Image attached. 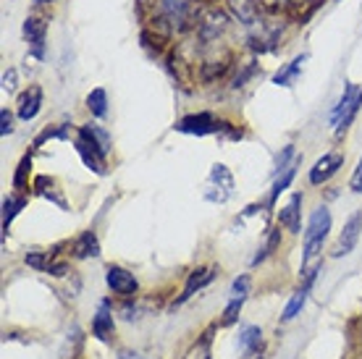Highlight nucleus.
Segmentation results:
<instances>
[{
  "label": "nucleus",
  "mask_w": 362,
  "mask_h": 359,
  "mask_svg": "<svg viewBox=\"0 0 362 359\" xmlns=\"http://www.w3.org/2000/svg\"><path fill=\"white\" fill-rule=\"evenodd\" d=\"M331 231V213L326 207H317L310 216L308 231H305V254H302V276L305 281H315V273L320 270V249Z\"/></svg>",
  "instance_id": "obj_1"
},
{
  "label": "nucleus",
  "mask_w": 362,
  "mask_h": 359,
  "mask_svg": "<svg viewBox=\"0 0 362 359\" xmlns=\"http://www.w3.org/2000/svg\"><path fill=\"white\" fill-rule=\"evenodd\" d=\"M199 6L197 0H158V16L155 24L165 27V32H187L197 24Z\"/></svg>",
  "instance_id": "obj_2"
},
{
  "label": "nucleus",
  "mask_w": 362,
  "mask_h": 359,
  "mask_svg": "<svg viewBox=\"0 0 362 359\" xmlns=\"http://www.w3.org/2000/svg\"><path fill=\"white\" fill-rule=\"evenodd\" d=\"M360 105H362V90L357 87V84H346L344 95L339 98L334 113H331V124H334L336 134H341V131H346V129H349V124L354 121V116H357Z\"/></svg>",
  "instance_id": "obj_3"
},
{
  "label": "nucleus",
  "mask_w": 362,
  "mask_h": 359,
  "mask_svg": "<svg viewBox=\"0 0 362 359\" xmlns=\"http://www.w3.org/2000/svg\"><path fill=\"white\" fill-rule=\"evenodd\" d=\"M226 27H228V18L223 11L205 8V11H199L194 32H197V40L202 45H210V42H218V37L226 32Z\"/></svg>",
  "instance_id": "obj_4"
},
{
  "label": "nucleus",
  "mask_w": 362,
  "mask_h": 359,
  "mask_svg": "<svg viewBox=\"0 0 362 359\" xmlns=\"http://www.w3.org/2000/svg\"><path fill=\"white\" fill-rule=\"evenodd\" d=\"M231 192H234V176H231V171H228L226 165H213L208 187H205V199L223 205L231 197Z\"/></svg>",
  "instance_id": "obj_5"
},
{
  "label": "nucleus",
  "mask_w": 362,
  "mask_h": 359,
  "mask_svg": "<svg viewBox=\"0 0 362 359\" xmlns=\"http://www.w3.org/2000/svg\"><path fill=\"white\" fill-rule=\"evenodd\" d=\"M228 13L247 29L260 27L265 18H263V3L260 0H226Z\"/></svg>",
  "instance_id": "obj_6"
},
{
  "label": "nucleus",
  "mask_w": 362,
  "mask_h": 359,
  "mask_svg": "<svg viewBox=\"0 0 362 359\" xmlns=\"http://www.w3.org/2000/svg\"><path fill=\"white\" fill-rule=\"evenodd\" d=\"M176 131L181 134H197V136H208L221 131V121H218L213 113H192V116H184L176 124Z\"/></svg>",
  "instance_id": "obj_7"
},
{
  "label": "nucleus",
  "mask_w": 362,
  "mask_h": 359,
  "mask_svg": "<svg viewBox=\"0 0 362 359\" xmlns=\"http://www.w3.org/2000/svg\"><path fill=\"white\" fill-rule=\"evenodd\" d=\"M45 37H47V21L40 16H29L24 21V40L32 47V55L35 58H42L45 55Z\"/></svg>",
  "instance_id": "obj_8"
},
{
  "label": "nucleus",
  "mask_w": 362,
  "mask_h": 359,
  "mask_svg": "<svg viewBox=\"0 0 362 359\" xmlns=\"http://www.w3.org/2000/svg\"><path fill=\"white\" fill-rule=\"evenodd\" d=\"M105 281H108V286L113 294H118V297H134L136 288H139V283H136V278L129 273V270L124 268H116V265H110L108 273H105Z\"/></svg>",
  "instance_id": "obj_9"
},
{
  "label": "nucleus",
  "mask_w": 362,
  "mask_h": 359,
  "mask_svg": "<svg viewBox=\"0 0 362 359\" xmlns=\"http://www.w3.org/2000/svg\"><path fill=\"white\" fill-rule=\"evenodd\" d=\"M341 165H344V155L341 153H326L320 160L315 163V165H313V168H310V184H315V187L317 184H326V181L331 179L339 168H341Z\"/></svg>",
  "instance_id": "obj_10"
},
{
  "label": "nucleus",
  "mask_w": 362,
  "mask_h": 359,
  "mask_svg": "<svg viewBox=\"0 0 362 359\" xmlns=\"http://www.w3.org/2000/svg\"><path fill=\"white\" fill-rule=\"evenodd\" d=\"M360 234H362V213H354V216L344 223V231H341V236H339V244H336V249H334L336 257L349 254V252L357 247V242H360Z\"/></svg>",
  "instance_id": "obj_11"
},
{
  "label": "nucleus",
  "mask_w": 362,
  "mask_h": 359,
  "mask_svg": "<svg viewBox=\"0 0 362 359\" xmlns=\"http://www.w3.org/2000/svg\"><path fill=\"white\" fill-rule=\"evenodd\" d=\"M42 108V90L40 87H29L18 95V102H16V113L21 121H32V118L40 113Z\"/></svg>",
  "instance_id": "obj_12"
},
{
  "label": "nucleus",
  "mask_w": 362,
  "mask_h": 359,
  "mask_svg": "<svg viewBox=\"0 0 362 359\" xmlns=\"http://www.w3.org/2000/svg\"><path fill=\"white\" fill-rule=\"evenodd\" d=\"M302 194H294V197L286 202V205L281 207L279 213V223L289 231V234H299L302 231V220H299V216H302Z\"/></svg>",
  "instance_id": "obj_13"
},
{
  "label": "nucleus",
  "mask_w": 362,
  "mask_h": 359,
  "mask_svg": "<svg viewBox=\"0 0 362 359\" xmlns=\"http://www.w3.org/2000/svg\"><path fill=\"white\" fill-rule=\"evenodd\" d=\"M79 139H82V142H87L90 147H95V150H100L103 155L110 153V134L103 129V126L84 124L82 129H79Z\"/></svg>",
  "instance_id": "obj_14"
},
{
  "label": "nucleus",
  "mask_w": 362,
  "mask_h": 359,
  "mask_svg": "<svg viewBox=\"0 0 362 359\" xmlns=\"http://www.w3.org/2000/svg\"><path fill=\"white\" fill-rule=\"evenodd\" d=\"M92 333L98 336L100 341H110V336H113V312H110L108 302H100L95 320H92Z\"/></svg>",
  "instance_id": "obj_15"
},
{
  "label": "nucleus",
  "mask_w": 362,
  "mask_h": 359,
  "mask_svg": "<svg viewBox=\"0 0 362 359\" xmlns=\"http://www.w3.org/2000/svg\"><path fill=\"white\" fill-rule=\"evenodd\" d=\"M76 153L82 155V160H84V165L90 168V171H95V173H105V155L100 153V150H95V147H90L87 142H82L79 136H76Z\"/></svg>",
  "instance_id": "obj_16"
},
{
  "label": "nucleus",
  "mask_w": 362,
  "mask_h": 359,
  "mask_svg": "<svg viewBox=\"0 0 362 359\" xmlns=\"http://www.w3.org/2000/svg\"><path fill=\"white\" fill-rule=\"evenodd\" d=\"M305 61H308V53H302V55H297L294 61H289L284 69H279V71H276V76H273V84H279V87H291V84L297 81V76H299V71H302Z\"/></svg>",
  "instance_id": "obj_17"
},
{
  "label": "nucleus",
  "mask_w": 362,
  "mask_h": 359,
  "mask_svg": "<svg viewBox=\"0 0 362 359\" xmlns=\"http://www.w3.org/2000/svg\"><path fill=\"white\" fill-rule=\"evenodd\" d=\"M216 278V270L213 268H197L189 273V281H187V286H184V294H181L179 302H184V299H189L194 291H199V288H205L210 283V281Z\"/></svg>",
  "instance_id": "obj_18"
},
{
  "label": "nucleus",
  "mask_w": 362,
  "mask_h": 359,
  "mask_svg": "<svg viewBox=\"0 0 362 359\" xmlns=\"http://www.w3.org/2000/svg\"><path fill=\"white\" fill-rule=\"evenodd\" d=\"M98 254H100V242L92 231H84V234L74 242V257L87 260V257H98Z\"/></svg>",
  "instance_id": "obj_19"
},
{
  "label": "nucleus",
  "mask_w": 362,
  "mask_h": 359,
  "mask_svg": "<svg viewBox=\"0 0 362 359\" xmlns=\"http://www.w3.org/2000/svg\"><path fill=\"white\" fill-rule=\"evenodd\" d=\"M310 286H313V281H305V286L299 288L297 294L289 299V305H286V310H284V314H281V320L284 323H289V320H294L302 310H305V305H308V294H310Z\"/></svg>",
  "instance_id": "obj_20"
},
{
  "label": "nucleus",
  "mask_w": 362,
  "mask_h": 359,
  "mask_svg": "<svg viewBox=\"0 0 362 359\" xmlns=\"http://www.w3.org/2000/svg\"><path fill=\"white\" fill-rule=\"evenodd\" d=\"M87 110H90L95 118H105L108 116V92L105 90H92L87 95Z\"/></svg>",
  "instance_id": "obj_21"
},
{
  "label": "nucleus",
  "mask_w": 362,
  "mask_h": 359,
  "mask_svg": "<svg viewBox=\"0 0 362 359\" xmlns=\"http://www.w3.org/2000/svg\"><path fill=\"white\" fill-rule=\"evenodd\" d=\"M263 343V333L257 325H247L245 331L239 333V349L242 351H257Z\"/></svg>",
  "instance_id": "obj_22"
},
{
  "label": "nucleus",
  "mask_w": 362,
  "mask_h": 359,
  "mask_svg": "<svg viewBox=\"0 0 362 359\" xmlns=\"http://www.w3.org/2000/svg\"><path fill=\"white\" fill-rule=\"evenodd\" d=\"M24 205H27V199H21V197H8L3 202V234H8L11 220L18 216V210Z\"/></svg>",
  "instance_id": "obj_23"
},
{
  "label": "nucleus",
  "mask_w": 362,
  "mask_h": 359,
  "mask_svg": "<svg viewBox=\"0 0 362 359\" xmlns=\"http://www.w3.org/2000/svg\"><path fill=\"white\" fill-rule=\"evenodd\" d=\"M53 257H55V252H29L27 257H24V262H27L29 268L47 273V268L53 265Z\"/></svg>",
  "instance_id": "obj_24"
},
{
  "label": "nucleus",
  "mask_w": 362,
  "mask_h": 359,
  "mask_svg": "<svg viewBox=\"0 0 362 359\" xmlns=\"http://www.w3.org/2000/svg\"><path fill=\"white\" fill-rule=\"evenodd\" d=\"M297 165H299V160L294 163V165H289V168H286V171L276 179V184H273V192H271V202H276L281 192H286V189H289V184L294 181V176H297Z\"/></svg>",
  "instance_id": "obj_25"
},
{
  "label": "nucleus",
  "mask_w": 362,
  "mask_h": 359,
  "mask_svg": "<svg viewBox=\"0 0 362 359\" xmlns=\"http://www.w3.org/2000/svg\"><path fill=\"white\" fill-rule=\"evenodd\" d=\"M294 163H297V150H294V144H286V147H284V153L276 158V163H273V173L281 176V173L286 171L289 165H294Z\"/></svg>",
  "instance_id": "obj_26"
},
{
  "label": "nucleus",
  "mask_w": 362,
  "mask_h": 359,
  "mask_svg": "<svg viewBox=\"0 0 362 359\" xmlns=\"http://www.w3.org/2000/svg\"><path fill=\"white\" fill-rule=\"evenodd\" d=\"M279 244H281V231H271V234H268V242H265V247H263V249H257V254H255L252 265L263 262L265 257H271L273 252L279 249Z\"/></svg>",
  "instance_id": "obj_27"
},
{
  "label": "nucleus",
  "mask_w": 362,
  "mask_h": 359,
  "mask_svg": "<svg viewBox=\"0 0 362 359\" xmlns=\"http://www.w3.org/2000/svg\"><path fill=\"white\" fill-rule=\"evenodd\" d=\"M184 359H210V333H205V336L184 354Z\"/></svg>",
  "instance_id": "obj_28"
},
{
  "label": "nucleus",
  "mask_w": 362,
  "mask_h": 359,
  "mask_svg": "<svg viewBox=\"0 0 362 359\" xmlns=\"http://www.w3.org/2000/svg\"><path fill=\"white\" fill-rule=\"evenodd\" d=\"M242 302H245L242 297H231V302H228V307H226V312H223V325L234 323L236 314H239V310H242Z\"/></svg>",
  "instance_id": "obj_29"
},
{
  "label": "nucleus",
  "mask_w": 362,
  "mask_h": 359,
  "mask_svg": "<svg viewBox=\"0 0 362 359\" xmlns=\"http://www.w3.org/2000/svg\"><path fill=\"white\" fill-rule=\"evenodd\" d=\"M247 291H250V278L247 276H239V278L234 281V286H231V297H247Z\"/></svg>",
  "instance_id": "obj_30"
},
{
  "label": "nucleus",
  "mask_w": 362,
  "mask_h": 359,
  "mask_svg": "<svg viewBox=\"0 0 362 359\" xmlns=\"http://www.w3.org/2000/svg\"><path fill=\"white\" fill-rule=\"evenodd\" d=\"M0 134L3 136H8L11 131H13V116H11V110L8 108H3L0 110Z\"/></svg>",
  "instance_id": "obj_31"
},
{
  "label": "nucleus",
  "mask_w": 362,
  "mask_h": 359,
  "mask_svg": "<svg viewBox=\"0 0 362 359\" xmlns=\"http://www.w3.org/2000/svg\"><path fill=\"white\" fill-rule=\"evenodd\" d=\"M29 165H32V158H24V160L18 163V171H16V179H13V187H21V184H24V173L29 171Z\"/></svg>",
  "instance_id": "obj_32"
},
{
  "label": "nucleus",
  "mask_w": 362,
  "mask_h": 359,
  "mask_svg": "<svg viewBox=\"0 0 362 359\" xmlns=\"http://www.w3.org/2000/svg\"><path fill=\"white\" fill-rule=\"evenodd\" d=\"M16 76H18L16 69H8V71L3 73V90H6V92L16 90Z\"/></svg>",
  "instance_id": "obj_33"
},
{
  "label": "nucleus",
  "mask_w": 362,
  "mask_h": 359,
  "mask_svg": "<svg viewBox=\"0 0 362 359\" xmlns=\"http://www.w3.org/2000/svg\"><path fill=\"white\" fill-rule=\"evenodd\" d=\"M349 187H352V192L362 194V158H360V163H357V168H354V176H352V181H349Z\"/></svg>",
  "instance_id": "obj_34"
},
{
  "label": "nucleus",
  "mask_w": 362,
  "mask_h": 359,
  "mask_svg": "<svg viewBox=\"0 0 362 359\" xmlns=\"http://www.w3.org/2000/svg\"><path fill=\"white\" fill-rule=\"evenodd\" d=\"M118 359H147V357H142V354H132V351H121V357Z\"/></svg>",
  "instance_id": "obj_35"
},
{
  "label": "nucleus",
  "mask_w": 362,
  "mask_h": 359,
  "mask_svg": "<svg viewBox=\"0 0 362 359\" xmlns=\"http://www.w3.org/2000/svg\"><path fill=\"white\" fill-rule=\"evenodd\" d=\"M276 3H284V6H297L299 0H276Z\"/></svg>",
  "instance_id": "obj_36"
},
{
  "label": "nucleus",
  "mask_w": 362,
  "mask_h": 359,
  "mask_svg": "<svg viewBox=\"0 0 362 359\" xmlns=\"http://www.w3.org/2000/svg\"><path fill=\"white\" fill-rule=\"evenodd\" d=\"M45 3H53V0H35V6H45Z\"/></svg>",
  "instance_id": "obj_37"
}]
</instances>
